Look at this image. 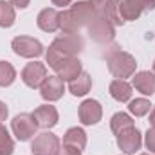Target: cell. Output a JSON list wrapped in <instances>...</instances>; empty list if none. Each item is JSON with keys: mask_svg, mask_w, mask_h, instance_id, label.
Instances as JSON below:
<instances>
[{"mask_svg": "<svg viewBox=\"0 0 155 155\" xmlns=\"http://www.w3.org/2000/svg\"><path fill=\"white\" fill-rule=\"evenodd\" d=\"M110 128H112V132L117 135V134H121V132H124L128 128H134V119L128 116V114H124V112H117L110 119Z\"/></svg>", "mask_w": 155, "mask_h": 155, "instance_id": "19", "label": "cell"}, {"mask_svg": "<svg viewBox=\"0 0 155 155\" xmlns=\"http://www.w3.org/2000/svg\"><path fill=\"white\" fill-rule=\"evenodd\" d=\"M33 117H35V121H36V124H38L40 128H52V126L58 124V119H60L58 110L54 107H51V105L38 107L33 112Z\"/></svg>", "mask_w": 155, "mask_h": 155, "instance_id": "14", "label": "cell"}, {"mask_svg": "<svg viewBox=\"0 0 155 155\" xmlns=\"http://www.w3.org/2000/svg\"><path fill=\"white\" fill-rule=\"evenodd\" d=\"M11 2V5L13 7H18V9H25L27 5H29V2L31 0H9Z\"/></svg>", "mask_w": 155, "mask_h": 155, "instance_id": "28", "label": "cell"}, {"mask_svg": "<svg viewBox=\"0 0 155 155\" xmlns=\"http://www.w3.org/2000/svg\"><path fill=\"white\" fill-rule=\"evenodd\" d=\"M141 155H148V153H141Z\"/></svg>", "mask_w": 155, "mask_h": 155, "instance_id": "33", "label": "cell"}, {"mask_svg": "<svg viewBox=\"0 0 155 155\" xmlns=\"http://www.w3.org/2000/svg\"><path fill=\"white\" fill-rule=\"evenodd\" d=\"M96 18V9L94 5L88 2H76L72 7L65 9L63 13H60V29L67 35H78L81 29L88 27L92 24V20Z\"/></svg>", "mask_w": 155, "mask_h": 155, "instance_id": "1", "label": "cell"}, {"mask_svg": "<svg viewBox=\"0 0 155 155\" xmlns=\"http://www.w3.org/2000/svg\"><path fill=\"white\" fill-rule=\"evenodd\" d=\"M81 49H83V40H81V36H78V35H67L65 33V35L58 36V38L49 45V49L45 52L47 63H49V67L54 69L60 61L79 54Z\"/></svg>", "mask_w": 155, "mask_h": 155, "instance_id": "2", "label": "cell"}, {"mask_svg": "<svg viewBox=\"0 0 155 155\" xmlns=\"http://www.w3.org/2000/svg\"><path fill=\"white\" fill-rule=\"evenodd\" d=\"M134 87L144 94V96H152L155 94V74L148 71H141L134 76Z\"/></svg>", "mask_w": 155, "mask_h": 155, "instance_id": "15", "label": "cell"}, {"mask_svg": "<svg viewBox=\"0 0 155 155\" xmlns=\"http://www.w3.org/2000/svg\"><path fill=\"white\" fill-rule=\"evenodd\" d=\"M119 16L123 18V22H128V20H137L141 16V13L134 5H130L126 0H121L119 2Z\"/></svg>", "mask_w": 155, "mask_h": 155, "instance_id": "24", "label": "cell"}, {"mask_svg": "<svg viewBox=\"0 0 155 155\" xmlns=\"http://www.w3.org/2000/svg\"><path fill=\"white\" fill-rule=\"evenodd\" d=\"M87 29H88L90 38L94 41H97V43H103V45L110 43L114 40V36H116V25L110 20H107L103 15H99V13H96V18L92 20V24Z\"/></svg>", "mask_w": 155, "mask_h": 155, "instance_id": "4", "label": "cell"}, {"mask_svg": "<svg viewBox=\"0 0 155 155\" xmlns=\"http://www.w3.org/2000/svg\"><path fill=\"white\" fill-rule=\"evenodd\" d=\"M107 63H108V71L110 74L117 79H124V78H130L135 74V69H137V61L132 54L121 51L114 47L108 54H107Z\"/></svg>", "mask_w": 155, "mask_h": 155, "instance_id": "3", "label": "cell"}, {"mask_svg": "<svg viewBox=\"0 0 155 155\" xmlns=\"http://www.w3.org/2000/svg\"><path fill=\"white\" fill-rule=\"evenodd\" d=\"M150 124L155 128V107H153V110H152V114H150Z\"/></svg>", "mask_w": 155, "mask_h": 155, "instance_id": "31", "label": "cell"}, {"mask_svg": "<svg viewBox=\"0 0 155 155\" xmlns=\"http://www.w3.org/2000/svg\"><path fill=\"white\" fill-rule=\"evenodd\" d=\"M36 128H38V124H36L33 114H18L11 121V130L16 135V139L22 143L29 141L36 134Z\"/></svg>", "mask_w": 155, "mask_h": 155, "instance_id": "5", "label": "cell"}, {"mask_svg": "<svg viewBox=\"0 0 155 155\" xmlns=\"http://www.w3.org/2000/svg\"><path fill=\"white\" fill-rule=\"evenodd\" d=\"M11 49L15 51V54L22 56V58H38L43 54V45L36 38L31 36H16L11 41Z\"/></svg>", "mask_w": 155, "mask_h": 155, "instance_id": "6", "label": "cell"}, {"mask_svg": "<svg viewBox=\"0 0 155 155\" xmlns=\"http://www.w3.org/2000/svg\"><path fill=\"white\" fill-rule=\"evenodd\" d=\"M63 92H65L63 79H60L58 76H47L40 87V94L45 101H58L63 96Z\"/></svg>", "mask_w": 155, "mask_h": 155, "instance_id": "11", "label": "cell"}, {"mask_svg": "<svg viewBox=\"0 0 155 155\" xmlns=\"http://www.w3.org/2000/svg\"><path fill=\"white\" fill-rule=\"evenodd\" d=\"M74 0H52V4L54 5H60V7H63V5H71Z\"/></svg>", "mask_w": 155, "mask_h": 155, "instance_id": "30", "label": "cell"}, {"mask_svg": "<svg viewBox=\"0 0 155 155\" xmlns=\"http://www.w3.org/2000/svg\"><path fill=\"white\" fill-rule=\"evenodd\" d=\"M54 72L56 76L63 81H72L74 78H78L83 71H81V61L79 58L72 56V58H67L63 61H60L56 67H54Z\"/></svg>", "mask_w": 155, "mask_h": 155, "instance_id": "12", "label": "cell"}, {"mask_svg": "<svg viewBox=\"0 0 155 155\" xmlns=\"http://www.w3.org/2000/svg\"><path fill=\"white\" fill-rule=\"evenodd\" d=\"M126 2H128L130 5H134L139 13L155 9V0H126Z\"/></svg>", "mask_w": 155, "mask_h": 155, "instance_id": "25", "label": "cell"}, {"mask_svg": "<svg viewBox=\"0 0 155 155\" xmlns=\"http://www.w3.org/2000/svg\"><path fill=\"white\" fill-rule=\"evenodd\" d=\"M90 87H92V78H90V74H87V72H81L78 78H74L72 81H69V90L76 97H81V96L88 94Z\"/></svg>", "mask_w": 155, "mask_h": 155, "instance_id": "16", "label": "cell"}, {"mask_svg": "<svg viewBox=\"0 0 155 155\" xmlns=\"http://www.w3.org/2000/svg\"><path fill=\"white\" fill-rule=\"evenodd\" d=\"M15 152V143L4 124H0V155H13Z\"/></svg>", "mask_w": 155, "mask_h": 155, "instance_id": "22", "label": "cell"}, {"mask_svg": "<svg viewBox=\"0 0 155 155\" xmlns=\"http://www.w3.org/2000/svg\"><path fill=\"white\" fill-rule=\"evenodd\" d=\"M36 24H38V27L41 31H45V33H54V31L60 29V24H61L60 13H58L56 9H52V7L41 9L40 15H38V18H36Z\"/></svg>", "mask_w": 155, "mask_h": 155, "instance_id": "13", "label": "cell"}, {"mask_svg": "<svg viewBox=\"0 0 155 155\" xmlns=\"http://www.w3.org/2000/svg\"><path fill=\"white\" fill-rule=\"evenodd\" d=\"M60 148V139L58 135L51 132H41L35 137L31 144V153L33 155H56Z\"/></svg>", "mask_w": 155, "mask_h": 155, "instance_id": "7", "label": "cell"}, {"mask_svg": "<svg viewBox=\"0 0 155 155\" xmlns=\"http://www.w3.org/2000/svg\"><path fill=\"white\" fill-rule=\"evenodd\" d=\"M56 155H81V150H78V148H72V146H60L58 148V152Z\"/></svg>", "mask_w": 155, "mask_h": 155, "instance_id": "27", "label": "cell"}, {"mask_svg": "<svg viewBox=\"0 0 155 155\" xmlns=\"http://www.w3.org/2000/svg\"><path fill=\"white\" fill-rule=\"evenodd\" d=\"M144 144H146V148L155 153V128H150L148 132H146V135H144Z\"/></svg>", "mask_w": 155, "mask_h": 155, "instance_id": "26", "label": "cell"}, {"mask_svg": "<svg viewBox=\"0 0 155 155\" xmlns=\"http://www.w3.org/2000/svg\"><path fill=\"white\" fill-rule=\"evenodd\" d=\"M110 96L119 103H126L132 97V87L124 79H114L110 83Z\"/></svg>", "mask_w": 155, "mask_h": 155, "instance_id": "18", "label": "cell"}, {"mask_svg": "<svg viewBox=\"0 0 155 155\" xmlns=\"http://www.w3.org/2000/svg\"><path fill=\"white\" fill-rule=\"evenodd\" d=\"M141 144H143V137H141V132L135 126L117 134V146L126 155H134L141 148Z\"/></svg>", "mask_w": 155, "mask_h": 155, "instance_id": "8", "label": "cell"}, {"mask_svg": "<svg viewBox=\"0 0 155 155\" xmlns=\"http://www.w3.org/2000/svg\"><path fill=\"white\" fill-rule=\"evenodd\" d=\"M63 144L65 146H72V148H78V150H83L87 146V134L81 130V128H69L63 135Z\"/></svg>", "mask_w": 155, "mask_h": 155, "instance_id": "17", "label": "cell"}, {"mask_svg": "<svg viewBox=\"0 0 155 155\" xmlns=\"http://www.w3.org/2000/svg\"><path fill=\"white\" fill-rule=\"evenodd\" d=\"M153 74H155V61H153Z\"/></svg>", "mask_w": 155, "mask_h": 155, "instance_id": "32", "label": "cell"}, {"mask_svg": "<svg viewBox=\"0 0 155 155\" xmlns=\"http://www.w3.org/2000/svg\"><path fill=\"white\" fill-rule=\"evenodd\" d=\"M150 108H152V103H150L148 99H144V97L134 99V101H130V105H128V110H130L135 117L146 116V114L150 112Z\"/></svg>", "mask_w": 155, "mask_h": 155, "instance_id": "23", "label": "cell"}, {"mask_svg": "<svg viewBox=\"0 0 155 155\" xmlns=\"http://www.w3.org/2000/svg\"><path fill=\"white\" fill-rule=\"evenodd\" d=\"M47 78V67L40 61L27 63L22 71V81L29 87V88H40L41 83Z\"/></svg>", "mask_w": 155, "mask_h": 155, "instance_id": "9", "label": "cell"}, {"mask_svg": "<svg viewBox=\"0 0 155 155\" xmlns=\"http://www.w3.org/2000/svg\"><path fill=\"white\" fill-rule=\"evenodd\" d=\"M16 78V71L9 61H0V87H9Z\"/></svg>", "mask_w": 155, "mask_h": 155, "instance_id": "21", "label": "cell"}, {"mask_svg": "<svg viewBox=\"0 0 155 155\" xmlns=\"http://www.w3.org/2000/svg\"><path fill=\"white\" fill-rule=\"evenodd\" d=\"M16 20L15 15V7L11 5V2L0 0V27H11Z\"/></svg>", "mask_w": 155, "mask_h": 155, "instance_id": "20", "label": "cell"}, {"mask_svg": "<svg viewBox=\"0 0 155 155\" xmlns=\"http://www.w3.org/2000/svg\"><path fill=\"white\" fill-rule=\"evenodd\" d=\"M7 114H9V110H7L5 103H2V101H0V123H2V121H5Z\"/></svg>", "mask_w": 155, "mask_h": 155, "instance_id": "29", "label": "cell"}, {"mask_svg": "<svg viewBox=\"0 0 155 155\" xmlns=\"http://www.w3.org/2000/svg\"><path fill=\"white\" fill-rule=\"evenodd\" d=\"M103 117V108L99 105V101L96 99H85L79 105V121L87 126L97 124Z\"/></svg>", "mask_w": 155, "mask_h": 155, "instance_id": "10", "label": "cell"}]
</instances>
